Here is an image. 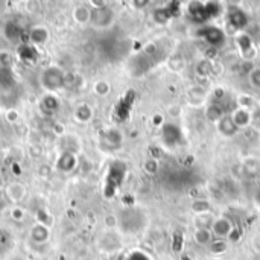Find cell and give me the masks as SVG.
Listing matches in <instances>:
<instances>
[{"label":"cell","instance_id":"cell-25","mask_svg":"<svg viewBox=\"0 0 260 260\" xmlns=\"http://www.w3.org/2000/svg\"><path fill=\"white\" fill-rule=\"evenodd\" d=\"M210 70H212V66H210L209 61H203V62L198 64V73L200 75H209Z\"/></svg>","mask_w":260,"mask_h":260},{"label":"cell","instance_id":"cell-24","mask_svg":"<svg viewBox=\"0 0 260 260\" xmlns=\"http://www.w3.org/2000/svg\"><path fill=\"white\" fill-rule=\"evenodd\" d=\"M225 248H227V245H225V242L222 239L212 241V244H210V250L213 253H222V251H225Z\"/></svg>","mask_w":260,"mask_h":260},{"label":"cell","instance_id":"cell-19","mask_svg":"<svg viewBox=\"0 0 260 260\" xmlns=\"http://www.w3.org/2000/svg\"><path fill=\"white\" fill-rule=\"evenodd\" d=\"M30 38H32L34 43L41 44V43H44L47 40V32L44 29H34L32 34H30Z\"/></svg>","mask_w":260,"mask_h":260},{"label":"cell","instance_id":"cell-29","mask_svg":"<svg viewBox=\"0 0 260 260\" xmlns=\"http://www.w3.org/2000/svg\"><path fill=\"white\" fill-rule=\"evenodd\" d=\"M146 169H148V172H155V171H157V163H155L154 160L148 161V163H146Z\"/></svg>","mask_w":260,"mask_h":260},{"label":"cell","instance_id":"cell-26","mask_svg":"<svg viewBox=\"0 0 260 260\" xmlns=\"http://www.w3.org/2000/svg\"><path fill=\"white\" fill-rule=\"evenodd\" d=\"M250 81L254 87H260V69H254L250 73Z\"/></svg>","mask_w":260,"mask_h":260},{"label":"cell","instance_id":"cell-7","mask_svg":"<svg viewBox=\"0 0 260 260\" xmlns=\"http://www.w3.org/2000/svg\"><path fill=\"white\" fill-rule=\"evenodd\" d=\"M212 230H213V233H215L216 236H219V238H227V236H230V235H232L233 227H232V224H230V221H229V219L221 218V219H218V221H215V222H213Z\"/></svg>","mask_w":260,"mask_h":260},{"label":"cell","instance_id":"cell-2","mask_svg":"<svg viewBox=\"0 0 260 260\" xmlns=\"http://www.w3.org/2000/svg\"><path fill=\"white\" fill-rule=\"evenodd\" d=\"M123 177H125V165L119 163V161L111 165L108 180H107V197H111L116 192V189L122 183Z\"/></svg>","mask_w":260,"mask_h":260},{"label":"cell","instance_id":"cell-11","mask_svg":"<svg viewBox=\"0 0 260 260\" xmlns=\"http://www.w3.org/2000/svg\"><path fill=\"white\" fill-rule=\"evenodd\" d=\"M239 128L236 126V123L233 122V117L230 116H224L221 120H219V131L224 134V136H233L236 134Z\"/></svg>","mask_w":260,"mask_h":260},{"label":"cell","instance_id":"cell-6","mask_svg":"<svg viewBox=\"0 0 260 260\" xmlns=\"http://www.w3.org/2000/svg\"><path fill=\"white\" fill-rule=\"evenodd\" d=\"M230 24L235 27V29H244L247 24H248V15L242 11V9H233L230 12Z\"/></svg>","mask_w":260,"mask_h":260},{"label":"cell","instance_id":"cell-10","mask_svg":"<svg viewBox=\"0 0 260 260\" xmlns=\"http://www.w3.org/2000/svg\"><path fill=\"white\" fill-rule=\"evenodd\" d=\"M75 165H76V160H75L73 154H70V152H64V154H61V155H59V158H58V161H56L58 169H59V171H62V172H69V171H72V169L75 168Z\"/></svg>","mask_w":260,"mask_h":260},{"label":"cell","instance_id":"cell-9","mask_svg":"<svg viewBox=\"0 0 260 260\" xmlns=\"http://www.w3.org/2000/svg\"><path fill=\"white\" fill-rule=\"evenodd\" d=\"M163 139L169 145H175L177 142H180L181 133H180L178 126H175V125H165V128H163Z\"/></svg>","mask_w":260,"mask_h":260},{"label":"cell","instance_id":"cell-3","mask_svg":"<svg viewBox=\"0 0 260 260\" xmlns=\"http://www.w3.org/2000/svg\"><path fill=\"white\" fill-rule=\"evenodd\" d=\"M201 37H204V40L212 46V47H219L221 44H224L225 41V35L221 29L215 27V26H209L206 29H203L201 32Z\"/></svg>","mask_w":260,"mask_h":260},{"label":"cell","instance_id":"cell-21","mask_svg":"<svg viewBox=\"0 0 260 260\" xmlns=\"http://www.w3.org/2000/svg\"><path fill=\"white\" fill-rule=\"evenodd\" d=\"M6 35H8L12 41H17V40L20 38V29H18L14 23H11V24H8V27H6Z\"/></svg>","mask_w":260,"mask_h":260},{"label":"cell","instance_id":"cell-22","mask_svg":"<svg viewBox=\"0 0 260 260\" xmlns=\"http://www.w3.org/2000/svg\"><path fill=\"white\" fill-rule=\"evenodd\" d=\"M193 210L200 215H206L209 210H210V204L207 201H197L193 204Z\"/></svg>","mask_w":260,"mask_h":260},{"label":"cell","instance_id":"cell-28","mask_svg":"<svg viewBox=\"0 0 260 260\" xmlns=\"http://www.w3.org/2000/svg\"><path fill=\"white\" fill-rule=\"evenodd\" d=\"M128 260H151L146 254H143V253H140V251H136V253H133Z\"/></svg>","mask_w":260,"mask_h":260},{"label":"cell","instance_id":"cell-27","mask_svg":"<svg viewBox=\"0 0 260 260\" xmlns=\"http://www.w3.org/2000/svg\"><path fill=\"white\" fill-rule=\"evenodd\" d=\"M78 116H79L81 120H88L90 116H91V113H90V110L87 107H81L79 111H78Z\"/></svg>","mask_w":260,"mask_h":260},{"label":"cell","instance_id":"cell-4","mask_svg":"<svg viewBox=\"0 0 260 260\" xmlns=\"http://www.w3.org/2000/svg\"><path fill=\"white\" fill-rule=\"evenodd\" d=\"M90 20L93 21V24L96 26H107L111 23L113 20V11L107 6L102 8H96L90 12Z\"/></svg>","mask_w":260,"mask_h":260},{"label":"cell","instance_id":"cell-16","mask_svg":"<svg viewBox=\"0 0 260 260\" xmlns=\"http://www.w3.org/2000/svg\"><path fill=\"white\" fill-rule=\"evenodd\" d=\"M172 15H174V12H172L169 8H158V9L154 12V18H155V21H158V23H166Z\"/></svg>","mask_w":260,"mask_h":260},{"label":"cell","instance_id":"cell-5","mask_svg":"<svg viewBox=\"0 0 260 260\" xmlns=\"http://www.w3.org/2000/svg\"><path fill=\"white\" fill-rule=\"evenodd\" d=\"M120 143H122V136L114 129H110L101 136V145L105 149H116L120 146Z\"/></svg>","mask_w":260,"mask_h":260},{"label":"cell","instance_id":"cell-20","mask_svg":"<svg viewBox=\"0 0 260 260\" xmlns=\"http://www.w3.org/2000/svg\"><path fill=\"white\" fill-rule=\"evenodd\" d=\"M43 105H44V108H47V111H56L59 104H58V101L53 96H47V98H44Z\"/></svg>","mask_w":260,"mask_h":260},{"label":"cell","instance_id":"cell-12","mask_svg":"<svg viewBox=\"0 0 260 260\" xmlns=\"http://www.w3.org/2000/svg\"><path fill=\"white\" fill-rule=\"evenodd\" d=\"M238 44H239V47H241L242 55H244L245 58H248V53H250V50H251V38H250V35H248V34H241V35L238 37Z\"/></svg>","mask_w":260,"mask_h":260},{"label":"cell","instance_id":"cell-23","mask_svg":"<svg viewBox=\"0 0 260 260\" xmlns=\"http://www.w3.org/2000/svg\"><path fill=\"white\" fill-rule=\"evenodd\" d=\"M244 171L248 174V175H259L260 174V165L257 161H250L244 166Z\"/></svg>","mask_w":260,"mask_h":260},{"label":"cell","instance_id":"cell-14","mask_svg":"<svg viewBox=\"0 0 260 260\" xmlns=\"http://www.w3.org/2000/svg\"><path fill=\"white\" fill-rule=\"evenodd\" d=\"M195 241L201 245L212 244V232L206 229H198V232L195 233Z\"/></svg>","mask_w":260,"mask_h":260},{"label":"cell","instance_id":"cell-13","mask_svg":"<svg viewBox=\"0 0 260 260\" xmlns=\"http://www.w3.org/2000/svg\"><path fill=\"white\" fill-rule=\"evenodd\" d=\"M233 122L236 123L238 128H239V126L248 125V122H250V114H248V111H245V110H238V111L233 114Z\"/></svg>","mask_w":260,"mask_h":260},{"label":"cell","instance_id":"cell-18","mask_svg":"<svg viewBox=\"0 0 260 260\" xmlns=\"http://www.w3.org/2000/svg\"><path fill=\"white\" fill-rule=\"evenodd\" d=\"M197 225H198V229L210 230L212 225H213V219H212V216H209L207 213H206V215H200V216L197 218Z\"/></svg>","mask_w":260,"mask_h":260},{"label":"cell","instance_id":"cell-1","mask_svg":"<svg viewBox=\"0 0 260 260\" xmlns=\"http://www.w3.org/2000/svg\"><path fill=\"white\" fill-rule=\"evenodd\" d=\"M66 82L64 73L61 69L58 67H49L41 73V84L46 90L55 91L58 88H61Z\"/></svg>","mask_w":260,"mask_h":260},{"label":"cell","instance_id":"cell-17","mask_svg":"<svg viewBox=\"0 0 260 260\" xmlns=\"http://www.w3.org/2000/svg\"><path fill=\"white\" fill-rule=\"evenodd\" d=\"M207 117L210 120H221L224 117V108L221 105H212L209 110H207Z\"/></svg>","mask_w":260,"mask_h":260},{"label":"cell","instance_id":"cell-8","mask_svg":"<svg viewBox=\"0 0 260 260\" xmlns=\"http://www.w3.org/2000/svg\"><path fill=\"white\" fill-rule=\"evenodd\" d=\"M15 85L14 73L9 67L0 66V90H9Z\"/></svg>","mask_w":260,"mask_h":260},{"label":"cell","instance_id":"cell-15","mask_svg":"<svg viewBox=\"0 0 260 260\" xmlns=\"http://www.w3.org/2000/svg\"><path fill=\"white\" fill-rule=\"evenodd\" d=\"M47 238H49V232H47L46 227L37 225V227L32 230V239H34L35 242H44V241H47Z\"/></svg>","mask_w":260,"mask_h":260}]
</instances>
